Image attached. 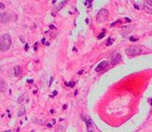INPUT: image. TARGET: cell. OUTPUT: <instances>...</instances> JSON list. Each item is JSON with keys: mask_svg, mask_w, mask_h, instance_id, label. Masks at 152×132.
<instances>
[{"mask_svg": "<svg viewBox=\"0 0 152 132\" xmlns=\"http://www.w3.org/2000/svg\"><path fill=\"white\" fill-rule=\"evenodd\" d=\"M12 45V38L8 34H2L0 36V50L2 52H6L7 50H9Z\"/></svg>", "mask_w": 152, "mask_h": 132, "instance_id": "obj_1", "label": "cell"}, {"mask_svg": "<svg viewBox=\"0 0 152 132\" xmlns=\"http://www.w3.org/2000/svg\"><path fill=\"white\" fill-rule=\"evenodd\" d=\"M142 53V47L141 46H137V45H132L125 49V54L129 56V57H134V56H138Z\"/></svg>", "mask_w": 152, "mask_h": 132, "instance_id": "obj_2", "label": "cell"}, {"mask_svg": "<svg viewBox=\"0 0 152 132\" xmlns=\"http://www.w3.org/2000/svg\"><path fill=\"white\" fill-rule=\"evenodd\" d=\"M108 19H109V11H108V9L101 8V9L98 11L97 16H96L97 22H100V23H101V22H106Z\"/></svg>", "mask_w": 152, "mask_h": 132, "instance_id": "obj_3", "label": "cell"}, {"mask_svg": "<svg viewBox=\"0 0 152 132\" xmlns=\"http://www.w3.org/2000/svg\"><path fill=\"white\" fill-rule=\"evenodd\" d=\"M12 21V16L10 14L8 13H2V14H0V23H2V24H6L8 22Z\"/></svg>", "mask_w": 152, "mask_h": 132, "instance_id": "obj_4", "label": "cell"}, {"mask_svg": "<svg viewBox=\"0 0 152 132\" xmlns=\"http://www.w3.org/2000/svg\"><path fill=\"white\" fill-rule=\"evenodd\" d=\"M108 66H109V62H108V61H103V62H100V63L95 67V71H96V72H100V71L107 69Z\"/></svg>", "mask_w": 152, "mask_h": 132, "instance_id": "obj_5", "label": "cell"}, {"mask_svg": "<svg viewBox=\"0 0 152 132\" xmlns=\"http://www.w3.org/2000/svg\"><path fill=\"white\" fill-rule=\"evenodd\" d=\"M121 61H122V57H121V55L118 54V53H116V54L113 56V58H112L111 64L114 66V65H117V64L121 63Z\"/></svg>", "mask_w": 152, "mask_h": 132, "instance_id": "obj_6", "label": "cell"}, {"mask_svg": "<svg viewBox=\"0 0 152 132\" xmlns=\"http://www.w3.org/2000/svg\"><path fill=\"white\" fill-rule=\"evenodd\" d=\"M83 120L85 121V123H86V125H87V129L89 130V131H91L92 130V126H93V123H92V121H91V119H87V118H85V117H83Z\"/></svg>", "mask_w": 152, "mask_h": 132, "instance_id": "obj_7", "label": "cell"}, {"mask_svg": "<svg viewBox=\"0 0 152 132\" xmlns=\"http://www.w3.org/2000/svg\"><path fill=\"white\" fill-rule=\"evenodd\" d=\"M27 100H28V96H27L26 94H23L22 96H20V97H19V99H18V103L22 104L24 101H27Z\"/></svg>", "mask_w": 152, "mask_h": 132, "instance_id": "obj_8", "label": "cell"}, {"mask_svg": "<svg viewBox=\"0 0 152 132\" xmlns=\"http://www.w3.org/2000/svg\"><path fill=\"white\" fill-rule=\"evenodd\" d=\"M15 75L16 76H21L22 75V68H21V66H17V67H15Z\"/></svg>", "mask_w": 152, "mask_h": 132, "instance_id": "obj_9", "label": "cell"}, {"mask_svg": "<svg viewBox=\"0 0 152 132\" xmlns=\"http://www.w3.org/2000/svg\"><path fill=\"white\" fill-rule=\"evenodd\" d=\"M6 89V84L4 80H0V92H4Z\"/></svg>", "mask_w": 152, "mask_h": 132, "instance_id": "obj_10", "label": "cell"}, {"mask_svg": "<svg viewBox=\"0 0 152 132\" xmlns=\"http://www.w3.org/2000/svg\"><path fill=\"white\" fill-rule=\"evenodd\" d=\"M25 113H26V109H25L24 106H22V107L20 109V111L18 112V116H19V117H22V116H24Z\"/></svg>", "mask_w": 152, "mask_h": 132, "instance_id": "obj_11", "label": "cell"}, {"mask_svg": "<svg viewBox=\"0 0 152 132\" xmlns=\"http://www.w3.org/2000/svg\"><path fill=\"white\" fill-rule=\"evenodd\" d=\"M67 2H68V0H64L63 2H61V3H60V4H59V5L57 6V7H56V9H57V10L61 9V8H62V7H63V6H64V5H65V4L67 3Z\"/></svg>", "mask_w": 152, "mask_h": 132, "instance_id": "obj_12", "label": "cell"}, {"mask_svg": "<svg viewBox=\"0 0 152 132\" xmlns=\"http://www.w3.org/2000/svg\"><path fill=\"white\" fill-rule=\"evenodd\" d=\"M113 42H114V38L110 37V38H108V40H107V43H106V45H107V46H109V45L113 44Z\"/></svg>", "mask_w": 152, "mask_h": 132, "instance_id": "obj_13", "label": "cell"}, {"mask_svg": "<svg viewBox=\"0 0 152 132\" xmlns=\"http://www.w3.org/2000/svg\"><path fill=\"white\" fill-rule=\"evenodd\" d=\"M105 35H106V30H104L103 32H101V33H100V34L97 36V38H98V39H101V38H103Z\"/></svg>", "mask_w": 152, "mask_h": 132, "instance_id": "obj_14", "label": "cell"}, {"mask_svg": "<svg viewBox=\"0 0 152 132\" xmlns=\"http://www.w3.org/2000/svg\"><path fill=\"white\" fill-rule=\"evenodd\" d=\"M75 85V83H73V82H70V83H65V86H67V87H73Z\"/></svg>", "mask_w": 152, "mask_h": 132, "instance_id": "obj_15", "label": "cell"}, {"mask_svg": "<svg viewBox=\"0 0 152 132\" xmlns=\"http://www.w3.org/2000/svg\"><path fill=\"white\" fill-rule=\"evenodd\" d=\"M145 10H146L147 13H149V14H152V9H149L148 6H145Z\"/></svg>", "mask_w": 152, "mask_h": 132, "instance_id": "obj_16", "label": "cell"}, {"mask_svg": "<svg viewBox=\"0 0 152 132\" xmlns=\"http://www.w3.org/2000/svg\"><path fill=\"white\" fill-rule=\"evenodd\" d=\"M145 2H146L147 4H149L150 6H152V0H145Z\"/></svg>", "mask_w": 152, "mask_h": 132, "instance_id": "obj_17", "label": "cell"}, {"mask_svg": "<svg viewBox=\"0 0 152 132\" xmlns=\"http://www.w3.org/2000/svg\"><path fill=\"white\" fill-rule=\"evenodd\" d=\"M3 8H5V5H4L3 3L0 2V9H3Z\"/></svg>", "mask_w": 152, "mask_h": 132, "instance_id": "obj_18", "label": "cell"}, {"mask_svg": "<svg viewBox=\"0 0 152 132\" xmlns=\"http://www.w3.org/2000/svg\"><path fill=\"white\" fill-rule=\"evenodd\" d=\"M129 40H132V41H137V38L134 37V36H132V37H129Z\"/></svg>", "mask_w": 152, "mask_h": 132, "instance_id": "obj_19", "label": "cell"}, {"mask_svg": "<svg viewBox=\"0 0 152 132\" xmlns=\"http://www.w3.org/2000/svg\"><path fill=\"white\" fill-rule=\"evenodd\" d=\"M149 103H150V105H152V98L149 99Z\"/></svg>", "mask_w": 152, "mask_h": 132, "instance_id": "obj_20", "label": "cell"}, {"mask_svg": "<svg viewBox=\"0 0 152 132\" xmlns=\"http://www.w3.org/2000/svg\"><path fill=\"white\" fill-rule=\"evenodd\" d=\"M56 2V0H53V3H55Z\"/></svg>", "mask_w": 152, "mask_h": 132, "instance_id": "obj_21", "label": "cell"}]
</instances>
